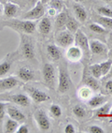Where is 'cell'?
Here are the masks:
<instances>
[{
	"label": "cell",
	"mask_w": 112,
	"mask_h": 133,
	"mask_svg": "<svg viewBox=\"0 0 112 133\" xmlns=\"http://www.w3.org/2000/svg\"><path fill=\"white\" fill-rule=\"evenodd\" d=\"M6 114H7L8 116L15 120V121H17L19 124H23L26 122L27 117L24 114V112L21 109H19L18 107L11 104V103H7Z\"/></svg>",
	"instance_id": "13"
},
{
	"label": "cell",
	"mask_w": 112,
	"mask_h": 133,
	"mask_svg": "<svg viewBox=\"0 0 112 133\" xmlns=\"http://www.w3.org/2000/svg\"><path fill=\"white\" fill-rule=\"evenodd\" d=\"M75 41L74 34L68 30H60L55 36V44L58 47L68 48L73 45Z\"/></svg>",
	"instance_id": "9"
},
{
	"label": "cell",
	"mask_w": 112,
	"mask_h": 133,
	"mask_svg": "<svg viewBox=\"0 0 112 133\" xmlns=\"http://www.w3.org/2000/svg\"><path fill=\"white\" fill-rule=\"evenodd\" d=\"M99 66H100L101 71H102V75L106 76V75H107V73H108L110 68L112 66V60L108 59L107 61L101 62V63H99Z\"/></svg>",
	"instance_id": "33"
},
{
	"label": "cell",
	"mask_w": 112,
	"mask_h": 133,
	"mask_svg": "<svg viewBox=\"0 0 112 133\" xmlns=\"http://www.w3.org/2000/svg\"><path fill=\"white\" fill-rule=\"evenodd\" d=\"M104 1H107V2H112V0H104Z\"/></svg>",
	"instance_id": "49"
},
{
	"label": "cell",
	"mask_w": 112,
	"mask_h": 133,
	"mask_svg": "<svg viewBox=\"0 0 112 133\" xmlns=\"http://www.w3.org/2000/svg\"><path fill=\"white\" fill-rule=\"evenodd\" d=\"M107 102V97L103 95H97V96H93L88 99V105L91 108H95L100 107L101 105H103L104 103Z\"/></svg>",
	"instance_id": "22"
},
{
	"label": "cell",
	"mask_w": 112,
	"mask_h": 133,
	"mask_svg": "<svg viewBox=\"0 0 112 133\" xmlns=\"http://www.w3.org/2000/svg\"><path fill=\"white\" fill-rule=\"evenodd\" d=\"M110 111V105L109 103H104L101 105L100 107H98L97 111H96V116L98 117H103L106 115H108Z\"/></svg>",
	"instance_id": "28"
},
{
	"label": "cell",
	"mask_w": 112,
	"mask_h": 133,
	"mask_svg": "<svg viewBox=\"0 0 112 133\" xmlns=\"http://www.w3.org/2000/svg\"><path fill=\"white\" fill-rule=\"evenodd\" d=\"M105 87H106V90L109 93L110 95H112V80H109V81L107 82Z\"/></svg>",
	"instance_id": "40"
},
{
	"label": "cell",
	"mask_w": 112,
	"mask_h": 133,
	"mask_svg": "<svg viewBox=\"0 0 112 133\" xmlns=\"http://www.w3.org/2000/svg\"><path fill=\"white\" fill-rule=\"evenodd\" d=\"M21 84V82L15 75L0 78V94L14 90L15 88L19 87Z\"/></svg>",
	"instance_id": "10"
},
{
	"label": "cell",
	"mask_w": 112,
	"mask_h": 133,
	"mask_svg": "<svg viewBox=\"0 0 112 133\" xmlns=\"http://www.w3.org/2000/svg\"><path fill=\"white\" fill-rule=\"evenodd\" d=\"M74 1H75L76 3H80V2H83L84 0H74Z\"/></svg>",
	"instance_id": "47"
},
{
	"label": "cell",
	"mask_w": 112,
	"mask_h": 133,
	"mask_svg": "<svg viewBox=\"0 0 112 133\" xmlns=\"http://www.w3.org/2000/svg\"><path fill=\"white\" fill-rule=\"evenodd\" d=\"M19 127V123L10 117L8 116L3 123V132L5 133H15L17 131V128Z\"/></svg>",
	"instance_id": "20"
},
{
	"label": "cell",
	"mask_w": 112,
	"mask_h": 133,
	"mask_svg": "<svg viewBox=\"0 0 112 133\" xmlns=\"http://www.w3.org/2000/svg\"><path fill=\"white\" fill-rule=\"evenodd\" d=\"M42 77L46 85L50 89H54L56 83V74L54 66L50 63H45L42 66Z\"/></svg>",
	"instance_id": "8"
},
{
	"label": "cell",
	"mask_w": 112,
	"mask_h": 133,
	"mask_svg": "<svg viewBox=\"0 0 112 133\" xmlns=\"http://www.w3.org/2000/svg\"><path fill=\"white\" fill-rule=\"evenodd\" d=\"M75 36V41L74 44L77 46H79L81 50L84 52L89 51V39L86 36V34L80 29H78L76 31V33L74 34Z\"/></svg>",
	"instance_id": "14"
},
{
	"label": "cell",
	"mask_w": 112,
	"mask_h": 133,
	"mask_svg": "<svg viewBox=\"0 0 112 133\" xmlns=\"http://www.w3.org/2000/svg\"><path fill=\"white\" fill-rule=\"evenodd\" d=\"M85 84L88 87H90L92 90H98L99 88H100V84L98 83L97 79L94 78L93 76H90V77H87L85 79Z\"/></svg>",
	"instance_id": "26"
},
{
	"label": "cell",
	"mask_w": 112,
	"mask_h": 133,
	"mask_svg": "<svg viewBox=\"0 0 112 133\" xmlns=\"http://www.w3.org/2000/svg\"><path fill=\"white\" fill-rule=\"evenodd\" d=\"M7 2H9V0H0V3H1V4H3V5H4V4H6Z\"/></svg>",
	"instance_id": "45"
},
{
	"label": "cell",
	"mask_w": 112,
	"mask_h": 133,
	"mask_svg": "<svg viewBox=\"0 0 112 133\" xmlns=\"http://www.w3.org/2000/svg\"><path fill=\"white\" fill-rule=\"evenodd\" d=\"M57 13H58V12L56 11L55 10H53V9H51V8L49 10V15H50V16H55Z\"/></svg>",
	"instance_id": "41"
},
{
	"label": "cell",
	"mask_w": 112,
	"mask_h": 133,
	"mask_svg": "<svg viewBox=\"0 0 112 133\" xmlns=\"http://www.w3.org/2000/svg\"><path fill=\"white\" fill-rule=\"evenodd\" d=\"M0 101L21 107H28L31 104V98L26 93H12L11 91L0 94Z\"/></svg>",
	"instance_id": "2"
},
{
	"label": "cell",
	"mask_w": 112,
	"mask_h": 133,
	"mask_svg": "<svg viewBox=\"0 0 112 133\" xmlns=\"http://www.w3.org/2000/svg\"><path fill=\"white\" fill-rule=\"evenodd\" d=\"M4 10H3V14L5 15L6 18L11 19V18H16L20 14V6L18 4L12 2H7L3 5Z\"/></svg>",
	"instance_id": "15"
},
{
	"label": "cell",
	"mask_w": 112,
	"mask_h": 133,
	"mask_svg": "<svg viewBox=\"0 0 112 133\" xmlns=\"http://www.w3.org/2000/svg\"><path fill=\"white\" fill-rule=\"evenodd\" d=\"M87 131L90 133H104L105 130L99 126H91L89 127Z\"/></svg>",
	"instance_id": "37"
},
{
	"label": "cell",
	"mask_w": 112,
	"mask_h": 133,
	"mask_svg": "<svg viewBox=\"0 0 112 133\" xmlns=\"http://www.w3.org/2000/svg\"><path fill=\"white\" fill-rule=\"evenodd\" d=\"M82 52H83V51L81 50L79 46L71 45L67 49L65 55H66V58L69 60L70 62H79V61H80L82 55H83Z\"/></svg>",
	"instance_id": "17"
},
{
	"label": "cell",
	"mask_w": 112,
	"mask_h": 133,
	"mask_svg": "<svg viewBox=\"0 0 112 133\" xmlns=\"http://www.w3.org/2000/svg\"><path fill=\"white\" fill-rule=\"evenodd\" d=\"M36 21H29L24 19H16L11 18L4 21L2 23L3 27H9L12 30L16 31L19 34H26L32 35L36 30Z\"/></svg>",
	"instance_id": "1"
},
{
	"label": "cell",
	"mask_w": 112,
	"mask_h": 133,
	"mask_svg": "<svg viewBox=\"0 0 112 133\" xmlns=\"http://www.w3.org/2000/svg\"><path fill=\"white\" fill-rule=\"evenodd\" d=\"M89 50L93 55H106L107 54V46L100 41L91 39L89 41Z\"/></svg>",
	"instance_id": "16"
},
{
	"label": "cell",
	"mask_w": 112,
	"mask_h": 133,
	"mask_svg": "<svg viewBox=\"0 0 112 133\" xmlns=\"http://www.w3.org/2000/svg\"><path fill=\"white\" fill-rule=\"evenodd\" d=\"M21 41L19 46V54L25 60L33 61L36 59V51L33 41L29 35L26 34H20Z\"/></svg>",
	"instance_id": "3"
},
{
	"label": "cell",
	"mask_w": 112,
	"mask_h": 133,
	"mask_svg": "<svg viewBox=\"0 0 112 133\" xmlns=\"http://www.w3.org/2000/svg\"><path fill=\"white\" fill-rule=\"evenodd\" d=\"M73 11H74L76 19L79 23L86 22V20H87V12H86L83 6H81L79 3H75L73 5Z\"/></svg>",
	"instance_id": "19"
},
{
	"label": "cell",
	"mask_w": 112,
	"mask_h": 133,
	"mask_svg": "<svg viewBox=\"0 0 112 133\" xmlns=\"http://www.w3.org/2000/svg\"><path fill=\"white\" fill-rule=\"evenodd\" d=\"M96 11L99 15L112 18V9L107 6H99L96 8Z\"/></svg>",
	"instance_id": "29"
},
{
	"label": "cell",
	"mask_w": 112,
	"mask_h": 133,
	"mask_svg": "<svg viewBox=\"0 0 112 133\" xmlns=\"http://www.w3.org/2000/svg\"><path fill=\"white\" fill-rule=\"evenodd\" d=\"M90 71H91L92 76H93L94 78L98 79H101L103 77L102 75V71H101V69H100V66L99 64H93L90 66Z\"/></svg>",
	"instance_id": "31"
},
{
	"label": "cell",
	"mask_w": 112,
	"mask_h": 133,
	"mask_svg": "<svg viewBox=\"0 0 112 133\" xmlns=\"http://www.w3.org/2000/svg\"><path fill=\"white\" fill-rule=\"evenodd\" d=\"M45 5L44 3H42L40 0H38L36 3L35 7L32 8L31 10H29L28 11L24 12L21 19L24 20H29V21H36V20L41 19L44 15H45Z\"/></svg>",
	"instance_id": "7"
},
{
	"label": "cell",
	"mask_w": 112,
	"mask_h": 133,
	"mask_svg": "<svg viewBox=\"0 0 112 133\" xmlns=\"http://www.w3.org/2000/svg\"><path fill=\"white\" fill-rule=\"evenodd\" d=\"M24 90L26 94L31 98L32 101H34L36 104H40V103L46 102L50 100V96L45 92V91L41 90L39 88L36 87L33 85H25L24 86Z\"/></svg>",
	"instance_id": "5"
},
{
	"label": "cell",
	"mask_w": 112,
	"mask_h": 133,
	"mask_svg": "<svg viewBox=\"0 0 112 133\" xmlns=\"http://www.w3.org/2000/svg\"><path fill=\"white\" fill-rule=\"evenodd\" d=\"M14 75L19 79L21 83L33 82L36 80V77L35 70L26 66H20L19 69H17Z\"/></svg>",
	"instance_id": "12"
},
{
	"label": "cell",
	"mask_w": 112,
	"mask_h": 133,
	"mask_svg": "<svg viewBox=\"0 0 112 133\" xmlns=\"http://www.w3.org/2000/svg\"><path fill=\"white\" fill-rule=\"evenodd\" d=\"M50 112L54 117H60L62 115V108L58 104H51L50 107Z\"/></svg>",
	"instance_id": "36"
},
{
	"label": "cell",
	"mask_w": 112,
	"mask_h": 133,
	"mask_svg": "<svg viewBox=\"0 0 112 133\" xmlns=\"http://www.w3.org/2000/svg\"><path fill=\"white\" fill-rule=\"evenodd\" d=\"M9 1H10V2H12V3H15V4H18V5H19L20 2H21V0H9Z\"/></svg>",
	"instance_id": "43"
},
{
	"label": "cell",
	"mask_w": 112,
	"mask_h": 133,
	"mask_svg": "<svg viewBox=\"0 0 112 133\" xmlns=\"http://www.w3.org/2000/svg\"><path fill=\"white\" fill-rule=\"evenodd\" d=\"M89 29L93 32V33H96V34H105L107 31H106V28H104L102 25H100L99 24L97 23H93L89 25Z\"/></svg>",
	"instance_id": "34"
},
{
	"label": "cell",
	"mask_w": 112,
	"mask_h": 133,
	"mask_svg": "<svg viewBox=\"0 0 112 133\" xmlns=\"http://www.w3.org/2000/svg\"><path fill=\"white\" fill-rule=\"evenodd\" d=\"M18 52H10L0 60V78L9 76L14 68L15 61L18 58Z\"/></svg>",
	"instance_id": "4"
},
{
	"label": "cell",
	"mask_w": 112,
	"mask_h": 133,
	"mask_svg": "<svg viewBox=\"0 0 112 133\" xmlns=\"http://www.w3.org/2000/svg\"><path fill=\"white\" fill-rule=\"evenodd\" d=\"M73 114L76 115L78 118H83L86 116V111L83 107H81L79 105H76L73 107Z\"/></svg>",
	"instance_id": "35"
},
{
	"label": "cell",
	"mask_w": 112,
	"mask_h": 133,
	"mask_svg": "<svg viewBox=\"0 0 112 133\" xmlns=\"http://www.w3.org/2000/svg\"><path fill=\"white\" fill-rule=\"evenodd\" d=\"M96 23L102 25L106 29H112V18L98 15L96 17Z\"/></svg>",
	"instance_id": "25"
},
{
	"label": "cell",
	"mask_w": 112,
	"mask_h": 133,
	"mask_svg": "<svg viewBox=\"0 0 112 133\" xmlns=\"http://www.w3.org/2000/svg\"><path fill=\"white\" fill-rule=\"evenodd\" d=\"M67 18H68V14H67V12L64 11V10H62L61 12L57 13L56 20H55V27H56V29L62 30L64 27H65Z\"/></svg>",
	"instance_id": "23"
},
{
	"label": "cell",
	"mask_w": 112,
	"mask_h": 133,
	"mask_svg": "<svg viewBox=\"0 0 112 133\" xmlns=\"http://www.w3.org/2000/svg\"><path fill=\"white\" fill-rule=\"evenodd\" d=\"M65 28H66V30L70 31L71 33L75 34L76 31L79 29V21L74 17L68 16L66 24H65Z\"/></svg>",
	"instance_id": "24"
},
{
	"label": "cell",
	"mask_w": 112,
	"mask_h": 133,
	"mask_svg": "<svg viewBox=\"0 0 112 133\" xmlns=\"http://www.w3.org/2000/svg\"><path fill=\"white\" fill-rule=\"evenodd\" d=\"M36 29L41 35H49L53 29V24L49 17H44L41 18V20L38 22L36 24Z\"/></svg>",
	"instance_id": "18"
},
{
	"label": "cell",
	"mask_w": 112,
	"mask_h": 133,
	"mask_svg": "<svg viewBox=\"0 0 112 133\" xmlns=\"http://www.w3.org/2000/svg\"><path fill=\"white\" fill-rule=\"evenodd\" d=\"M6 107L7 102L0 101V132H3V123L6 117Z\"/></svg>",
	"instance_id": "32"
},
{
	"label": "cell",
	"mask_w": 112,
	"mask_h": 133,
	"mask_svg": "<svg viewBox=\"0 0 112 133\" xmlns=\"http://www.w3.org/2000/svg\"><path fill=\"white\" fill-rule=\"evenodd\" d=\"M40 1L42 3H44V4H45V3H47V2H49V0H40Z\"/></svg>",
	"instance_id": "48"
},
{
	"label": "cell",
	"mask_w": 112,
	"mask_h": 133,
	"mask_svg": "<svg viewBox=\"0 0 112 133\" xmlns=\"http://www.w3.org/2000/svg\"><path fill=\"white\" fill-rule=\"evenodd\" d=\"M108 115H109L110 117H112V107L110 108V111H109V114H108Z\"/></svg>",
	"instance_id": "46"
},
{
	"label": "cell",
	"mask_w": 112,
	"mask_h": 133,
	"mask_svg": "<svg viewBox=\"0 0 112 133\" xmlns=\"http://www.w3.org/2000/svg\"><path fill=\"white\" fill-rule=\"evenodd\" d=\"M3 10H4V7H3V4L0 3V19H1V17L3 15Z\"/></svg>",
	"instance_id": "42"
},
{
	"label": "cell",
	"mask_w": 112,
	"mask_h": 133,
	"mask_svg": "<svg viewBox=\"0 0 112 133\" xmlns=\"http://www.w3.org/2000/svg\"><path fill=\"white\" fill-rule=\"evenodd\" d=\"M64 133H75L76 132V129H75L74 126L72 124H67L65 128H64Z\"/></svg>",
	"instance_id": "39"
},
{
	"label": "cell",
	"mask_w": 112,
	"mask_h": 133,
	"mask_svg": "<svg viewBox=\"0 0 112 133\" xmlns=\"http://www.w3.org/2000/svg\"><path fill=\"white\" fill-rule=\"evenodd\" d=\"M29 128L25 123H23L21 125H19L18 128H17L16 133H29Z\"/></svg>",
	"instance_id": "38"
},
{
	"label": "cell",
	"mask_w": 112,
	"mask_h": 133,
	"mask_svg": "<svg viewBox=\"0 0 112 133\" xmlns=\"http://www.w3.org/2000/svg\"><path fill=\"white\" fill-rule=\"evenodd\" d=\"M47 52L50 58L53 61H58L62 56V52L60 51V48L56 44H49L47 46Z\"/></svg>",
	"instance_id": "21"
},
{
	"label": "cell",
	"mask_w": 112,
	"mask_h": 133,
	"mask_svg": "<svg viewBox=\"0 0 112 133\" xmlns=\"http://www.w3.org/2000/svg\"><path fill=\"white\" fill-rule=\"evenodd\" d=\"M34 119L38 129L42 132H47L50 128V122L48 115L41 109H38L34 112Z\"/></svg>",
	"instance_id": "11"
},
{
	"label": "cell",
	"mask_w": 112,
	"mask_h": 133,
	"mask_svg": "<svg viewBox=\"0 0 112 133\" xmlns=\"http://www.w3.org/2000/svg\"><path fill=\"white\" fill-rule=\"evenodd\" d=\"M49 6H50V8L56 10L58 13L64 10V4L62 0H50V3H49Z\"/></svg>",
	"instance_id": "30"
},
{
	"label": "cell",
	"mask_w": 112,
	"mask_h": 133,
	"mask_svg": "<svg viewBox=\"0 0 112 133\" xmlns=\"http://www.w3.org/2000/svg\"><path fill=\"white\" fill-rule=\"evenodd\" d=\"M71 87V80L66 69L64 66H59V73H58V86L57 91L60 94H64Z\"/></svg>",
	"instance_id": "6"
},
{
	"label": "cell",
	"mask_w": 112,
	"mask_h": 133,
	"mask_svg": "<svg viewBox=\"0 0 112 133\" xmlns=\"http://www.w3.org/2000/svg\"><path fill=\"white\" fill-rule=\"evenodd\" d=\"M108 75H109V77H111L112 78V66H111V68H110V69H109V71H108Z\"/></svg>",
	"instance_id": "44"
},
{
	"label": "cell",
	"mask_w": 112,
	"mask_h": 133,
	"mask_svg": "<svg viewBox=\"0 0 112 133\" xmlns=\"http://www.w3.org/2000/svg\"><path fill=\"white\" fill-rule=\"evenodd\" d=\"M78 95L80 97V99H83V100L89 99L92 97V89L90 87H88L87 85L83 86V87H81L79 90Z\"/></svg>",
	"instance_id": "27"
}]
</instances>
